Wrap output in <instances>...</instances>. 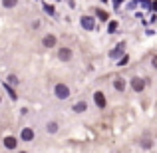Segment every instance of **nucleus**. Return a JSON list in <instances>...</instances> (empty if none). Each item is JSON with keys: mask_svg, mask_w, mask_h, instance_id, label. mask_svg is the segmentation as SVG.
I'll return each mask as SVG.
<instances>
[{"mask_svg": "<svg viewBox=\"0 0 157 153\" xmlns=\"http://www.w3.org/2000/svg\"><path fill=\"white\" fill-rule=\"evenodd\" d=\"M4 88H6V92H8V96H10V98H12V100H16V98H18V96H16V94H14V90H12V88H10V86H8V84H4Z\"/></svg>", "mask_w": 157, "mask_h": 153, "instance_id": "nucleus-14", "label": "nucleus"}, {"mask_svg": "<svg viewBox=\"0 0 157 153\" xmlns=\"http://www.w3.org/2000/svg\"><path fill=\"white\" fill-rule=\"evenodd\" d=\"M58 58H60V60H64V62H68L70 58H72V50H70V48H60Z\"/></svg>", "mask_w": 157, "mask_h": 153, "instance_id": "nucleus-4", "label": "nucleus"}, {"mask_svg": "<svg viewBox=\"0 0 157 153\" xmlns=\"http://www.w3.org/2000/svg\"><path fill=\"white\" fill-rule=\"evenodd\" d=\"M113 88L117 90V92H123V90H125V82H123V80H115L113 82Z\"/></svg>", "mask_w": 157, "mask_h": 153, "instance_id": "nucleus-11", "label": "nucleus"}, {"mask_svg": "<svg viewBox=\"0 0 157 153\" xmlns=\"http://www.w3.org/2000/svg\"><path fill=\"white\" fill-rule=\"evenodd\" d=\"M94 101H96L98 107H105V96L101 92H96V94H94Z\"/></svg>", "mask_w": 157, "mask_h": 153, "instance_id": "nucleus-3", "label": "nucleus"}, {"mask_svg": "<svg viewBox=\"0 0 157 153\" xmlns=\"http://www.w3.org/2000/svg\"><path fill=\"white\" fill-rule=\"evenodd\" d=\"M113 6H115V8H119V6H121V0H113Z\"/></svg>", "mask_w": 157, "mask_h": 153, "instance_id": "nucleus-21", "label": "nucleus"}, {"mask_svg": "<svg viewBox=\"0 0 157 153\" xmlns=\"http://www.w3.org/2000/svg\"><path fill=\"white\" fill-rule=\"evenodd\" d=\"M8 84H18V78L16 76H8Z\"/></svg>", "mask_w": 157, "mask_h": 153, "instance_id": "nucleus-18", "label": "nucleus"}, {"mask_svg": "<svg viewBox=\"0 0 157 153\" xmlns=\"http://www.w3.org/2000/svg\"><path fill=\"white\" fill-rule=\"evenodd\" d=\"M22 139H24V141H32V139H34V131H32L30 127L22 129Z\"/></svg>", "mask_w": 157, "mask_h": 153, "instance_id": "nucleus-8", "label": "nucleus"}, {"mask_svg": "<svg viewBox=\"0 0 157 153\" xmlns=\"http://www.w3.org/2000/svg\"><path fill=\"white\" fill-rule=\"evenodd\" d=\"M94 26H96V24H94V18H90V16H82V28H84V30L92 32Z\"/></svg>", "mask_w": 157, "mask_h": 153, "instance_id": "nucleus-2", "label": "nucleus"}, {"mask_svg": "<svg viewBox=\"0 0 157 153\" xmlns=\"http://www.w3.org/2000/svg\"><path fill=\"white\" fill-rule=\"evenodd\" d=\"M48 131H50V133H56V131H58V123L50 121V123H48Z\"/></svg>", "mask_w": 157, "mask_h": 153, "instance_id": "nucleus-13", "label": "nucleus"}, {"mask_svg": "<svg viewBox=\"0 0 157 153\" xmlns=\"http://www.w3.org/2000/svg\"><path fill=\"white\" fill-rule=\"evenodd\" d=\"M86 107H88L86 101H78L76 105H74V111H76V113H82V111H86Z\"/></svg>", "mask_w": 157, "mask_h": 153, "instance_id": "nucleus-10", "label": "nucleus"}, {"mask_svg": "<svg viewBox=\"0 0 157 153\" xmlns=\"http://www.w3.org/2000/svg\"><path fill=\"white\" fill-rule=\"evenodd\" d=\"M123 48H125V44H117V46H115V50H111L109 52V58H119V56H121V54H123Z\"/></svg>", "mask_w": 157, "mask_h": 153, "instance_id": "nucleus-6", "label": "nucleus"}, {"mask_svg": "<svg viewBox=\"0 0 157 153\" xmlns=\"http://www.w3.org/2000/svg\"><path fill=\"white\" fill-rule=\"evenodd\" d=\"M141 147H143V149H149V147H151V141H149V139H141Z\"/></svg>", "mask_w": 157, "mask_h": 153, "instance_id": "nucleus-15", "label": "nucleus"}, {"mask_svg": "<svg viewBox=\"0 0 157 153\" xmlns=\"http://www.w3.org/2000/svg\"><path fill=\"white\" fill-rule=\"evenodd\" d=\"M131 86H133L135 92H141L143 88H145V82L141 80V78H133V82H131Z\"/></svg>", "mask_w": 157, "mask_h": 153, "instance_id": "nucleus-5", "label": "nucleus"}, {"mask_svg": "<svg viewBox=\"0 0 157 153\" xmlns=\"http://www.w3.org/2000/svg\"><path fill=\"white\" fill-rule=\"evenodd\" d=\"M16 2H18V0H2V6L4 8H12V6H16Z\"/></svg>", "mask_w": 157, "mask_h": 153, "instance_id": "nucleus-12", "label": "nucleus"}, {"mask_svg": "<svg viewBox=\"0 0 157 153\" xmlns=\"http://www.w3.org/2000/svg\"><path fill=\"white\" fill-rule=\"evenodd\" d=\"M98 16H100L101 20H107V14H105V12H98Z\"/></svg>", "mask_w": 157, "mask_h": 153, "instance_id": "nucleus-20", "label": "nucleus"}, {"mask_svg": "<svg viewBox=\"0 0 157 153\" xmlns=\"http://www.w3.org/2000/svg\"><path fill=\"white\" fill-rule=\"evenodd\" d=\"M54 94H56L58 100H68V98H70V90H68L66 84H58L56 88H54Z\"/></svg>", "mask_w": 157, "mask_h": 153, "instance_id": "nucleus-1", "label": "nucleus"}, {"mask_svg": "<svg viewBox=\"0 0 157 153\" xmlns=\"http://www.w3.org/2000/svg\"><path fill=\"white\" fill-rule=\"evenodd\" d=\"M127 60H129V58H127V56H123L121 60H119V66H125V64H127Z\"/></svg>", "mask_w": 157, "mask_h": 153, "instance_id": "nucleus-19", "label": "nucleus"}, {"mask_svg": "<svg viewBox=\"0 0 157 153\" xmlns=\"http://www.w3.org/2000/svg\"><path fill=\"white\" fill-rule=\"evenodd\" d=\"M44 10H46L48 14H52V16H54V8L50 6V4H44Z\"/></svg>", "mask_w": 157, "mask_h": 153, "instance_id": "nucleus-16", "label": "nucleus"}, {"mask_svg": "<svg viewBox=\"0 0 157 153\" xmlns=\"http://www.w3.org/2000/svg\"><path fill=\"white\" fill-rule=\"evenodd\" d=\"M4 147H6V149H14L16 147V139L14 137H6L4 139Z\"/></svg>", "mask_w": 157, "mask_h": 153, "instance_id": "nucleus-9", "label": "nucleus"}, {"mask_svg": "<svg viewBox=\"0 0 157 153\" xmlns=\"http://www.w3.org/2000/svg\"><path fill=\"white\" fill-rule=\"evenodd\" d=\"M115 28H117V22H109V26H107V30H109V32H115Z\"/></svg>", "mask_w": 157, "mask_h": 153, "instance_id": "nucleus-17", "label": "nucleus"}, {"mask_svg": "<svg viewBox=\"0 0 157 153\" xmlns=\"http://www.w3.org/2000/svg\"><path fill=\"white\" fill-rule=\"evenodd\" d=\"M44 48H54L56 46V36H52V34H48L46 38H44Z\"/></svg>", "mask_w": 157, "mask_h": 153, "instance_id": "nucleus-7", "label": "nucleus"}]
</instances>
